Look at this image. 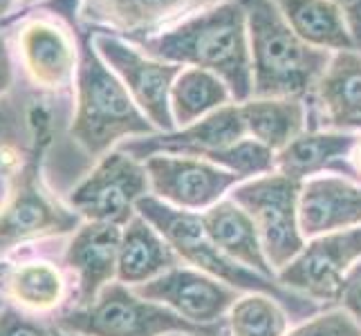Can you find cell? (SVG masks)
I'll return each mask as SVG.
<instances>
[{"label":"cell","instance_id":"cell-15","mask_svg":"<svg viewBox=\"0 0 361 336\" xmlns=\"http://www.w3.org/2000/svg\"><path fill=\"white\" fill-rule=\"evenodd\" d=\"M245 137H247V126H245L240 104L238 106L229 104L186 128L173 132H155L148 137H137V139L123 142L121 151L140 161H146L148 157L155 155L207 159L211 153L238 144Z\"/></svg>","mask_w":361,"mask_h":336},{"label":"cell","instance_id":"cell-22","mask_svg":"<svg viewBox=\"0 0 361 336\" xmlns=\"http://www.w3.org/2000/svg\"><path fill=\"white\" fill-rule=\"evenodd\" d=\"M314 90L328 126L348 130L353 121L361 119V52H334Z\"/></svg>","mask_w":361,"mask_h":336},{"label":"cell","instance_id":"cell-2","mask_svg":"<svg viewBox=\"0 0 361 336\" xmlns=\"http://www.w3.org/2000/svg\"><path fill=\"white\" fill-rule=\"evenodd\" d=\"M30 146L18 168L5 180L7 197L0 206V251L45 238H61L74 233L85 222L77 211L61 204L49 193L43 178V166L54 139V119L49 108L32 104L27 108Z\"/></svg>","mask_w":361,"mask_h":336},{"label":"cell","instance_id":"cell-4","mask_svg":"<svg viewBox=\"0 0 361 336\" xmlns=\"http://www.w3.org/2000/svg\"><path fill=\"white\" fill-rule=\"evenodd\" d=\"M252 49V97L301 99L310 94L332 54L307 45L290 27L274 0H240Z\"/></svg>","mask_w":361,"mask_h":336},{"label":"cell","instance_id":"cell-1","mask_svg":"<svg viewBox=\"0 0 361 336\" xmlns=\"http://www.w3.org/2000/svg\"><path fill=\"white\" fill-rule=\"evenodd\" d=\"M130 43L157 61L214 72L227 83L233 101L252 99V49L247 11L240 0L207 7L176 27Z\"/></svg>","mask_w":361,"mask_h":336},{"label":"cell","instance_id":"cell-19","mask_svg":"<svg viewBox=\"0 0 361 336\" xmlns=\"http://www.w3.org/2000/svg\"><path fill=\"white\" fill-rule=\"evenodd\" d=\"M359 135L348 130H310L292 139L281 153H276V173H283L296 182L319 178L323 170L353 175L350 151Z\"/></svg>","mask_w":361,"mask_h":336},{"label":"cell","instance_id":"cell-8","mask_svg":"<svg viewBox=\"0 0 361 336\" xmlns=\"http://www.w3.org/2000/svg\"><path fill=\"white\" fill-rule=\"evenodd\" d=\"M9 25L16 27V52L36 88L68 92L79 68V39L72 25L41 7L18 11L5 27Z\"/></svg>","mask_w":361,"mask_h":336},{"label":"cell","instance_id":"cell-36","mask_svg":"<svg viewBox=\"0 0 361 336\" xmlns=\"http://www.w3.org/2000/svg\"><path fill=\"white\" fill-rule=\"evenodd\" d=\"M54 336H81V334H70V332H63V330L54 328Z\"/></svg>","mask_w":361,"mask_h":336},{"label":"cell","instance_id":"cell-35","mask_svg":"<svg viewBox=\"0 0 361 336\" xmlns=\"http://www.w3.org/2000/svg\"><path fill=\"white\" fill-rule=\"evenodd\" d=\"M20 3V11H27V9H34V7H41L47 0H18Z\"/></svg>","mask_w":361,"mask_h":336},{"label":"cell","instance_id":"cell-3","mask_svg":"<svg viewBox=\"0 0 361 336\" xmlns=\"http://www.w3.org/2000/svg\"><path fill=\"white\" fill-rule=\"evenodd\" d=\"M72 30L79 39V68L74 79L77 108L68 130L72 139L88 157L102 159L113 151V146L123 144V139L155 135L157 128L151 119L135 104L121 79L99 56L92 27L81 20Z\"/></svg>","mask_w":361,"mask_h":336},{"label":"cell","instance_id":"cell-7","mask_svg":"<svg viewBox=\"0 0 361 336\" xmlns=\"http://www.w3.org/2000/svg\"><path fill=\"white\" fill-rule=\"evenodd\" d=\"M301 186L303 182L274 170L245 180L231 191V200L252 218L274 271L288 267L305 247V235L298 222Z\"/></svg>","mask_w":361,"mask_h":336},{"label":"cell","instance_id":"cell-29","mask_svg":"<svg viewBox=\"0 0 361 336\" xmlns=\"http://www.w3.org/2000/svg\"><path fill=\"white\" fill-rule=\"evenodd\" d=\"M283 336H361V323L348 309L334 307L310 316Z\"/></svg>","mask_w":361,"mask_h":336},{"label":"cell","instance_id":"cell-17","mask_svg":"<svg viewBox=\"0 0 361 336\" xmlns=\"http://www.w3.org/2000/svg\"><path fill=\"white\" fill-rule=\"evenodd\" d=\"M0 296L25 314H52L66 303L68 280L47 258L9 256L0 263Z\"/></svg>","mask_w":361,"mask_h":336},{"label":"cell","instance_id":"cell-5","mask_svg":"<svg viewBox=\"0 0 361 336\" xmlns=\"http://www.w3.org/2000/svg\"><path fill=\"white\" fill-rule=\"evenodd\" d=\"M137 213H140L146 222H151L159 231L173 251L178 254L180 260L189 263L193 269L207 273L222 280L229 287L238 290L240 294H269L288 309L292 316H312L317 314L319 305L307 301V298L298 296L290 290H285L274 278H267L263 273H256L238 265L231 260L227 254H222L220 249L211 242L207 235L200 213H191V211L176 209L166 202L157 200L155 195H146L137 202Z\"/></svg>","mask_w":361,"mask_h":336},{"label":"cell","instance_id":"cell-31","mask_svg":"<svg viewBox=\"0 0 361 336\" xmlns=\"http://www.w3.org/2000/svg\"><path fill=\"white\" fill-rule=\"evenodd\" d=\"M339 305L348 309L361 323V263L353 269V273L345 280L343 294L339 298Z\"/></svg>","mask_w":361,"mask_h":336},{"label":"cell","instance_id":"cell-10","mask_svg":"<svg viewBox=\"0 0 361 336\" xmlns=\"http://www.w3.org/2000/svg\"><path fill=\"white\" fill-rule=\"evenodd\" d=\"M92 32V41L99 56L126 85L135 104L151 119L157 132L178 130L171 112V90L176 79L180 77L182 66L166 63V61H157L144 54L135 43L126 41L119 34L102 30Z\"/></svg>","mask_w":361,"mask_h":336},{"label":"cell","instance_id":"cell-39","mask_svg":"<svg viewBox=\"0 0 361 336\" xmlns=\"http://www.w3.org/2000/svg\"><path fill=\"white\" fill-rule=\"evenodd\" d=\"M166 336H191V334H166Z\"/></svg>","mask_w":361,"mask_h":336},{"label":"cell","instance_id":"cell-11","mask_svg":"<svg viewBox=\"0 0 361 336\" xmlns=\"http://www.w3.org/2000/svg\"><path fill=\"white\" fill-rule=\"evenodd\" d=\"M361 263V227L310 238L276 282L312 303H339L345 280Z\"/></svg>","mask_w":361,"mask_h":336},{"label":"cell","instance_id":"cell-24","mask_svg":"<svg viewBox=\"0 0 361 336\" xmlns=\"http://www.w3.org/2000/svg\"><path fill=\"white\" fill-rule=\"evenodd\" d=\"M247 137L281 153L292 139L303 132L305 106L301 99H247L240 104Z\"/></svg>","mask_w":361,"mask_h":336},{"label":"cell","instance_id":"cell-14","mask_svg":"<svg viewBox=\"0 0 361 336\" xmlns=\"http://www.w3.org/2000/svg\"><path fill=\"white\" fill-rule=\"evenodd\" d=\"M220 0H81V20L92 30L113 32L126 41L176 27Z\"/></svg>","mask_w":361,"mask_h":336},{"label":"cell","instance_id":"cell-9","mask_svg":"<svg viewBox=\"0 0 361 336\" xmlns=\"http://www.w3.org/2000/svg\"><path fill=\"white\" fill-rule=\"evenodd\" d=\"M146 195H151L146 164L119 148L97 159L94 168L68 193V206L88 222L126 227Z\"/></svg>","mask_w":361,"mask_h":336},{"label":"cell","instance_id":"cell-27","mask_svg":"<svg viewBox=\"0 0 361 336\" xmlns=\"http://www.w3.org/2000/svg\"><path fill=\"white\" fill-rule=\"evenodd\" d=\"M207 161H214L220 168L238 175L243 182L249 178H260V175H267V173L276 170V153L269 151L267 146L258 144L252 137H245L238 144L211 153Z\"/></svg>","mask_w":361,"mask_h":336},{"label":"cell","instance_id":"cell-33","mask_svg":"<svg viewBox=\"0 0 361 336\" xmlns=\"http://www.w3.org/2000/svg\"><path fill=\"white\" fill-rule=\"evenodd\" d=\"M20 11V3L18 0H0V30L11 20V16Z\"/></svg>","mask_w":361,"mask_h":336},{"label":"cell","instance_id":"cell-30","mask_svg":"<svg viewBox=\"0 0 361 336\" xmlns=\"http://www.w3.org/2000/svg\"><path fill=\"white\" fill-rule=\"evenodd\" d=\"M0 336H54V328H47L36 316L25 314L14 305L0 309Z\"/></svg>","mask_w":361,"mask_h":336},{"label":"cell","instance_id":"cell-20","mask_svg":"<svg viewBox=\"0 0 361 336\" xmlns=\"http://www.w3.org/2000/svg\"><path fill=\"white\" fill-rule=\"evenodd\" d=\"M200 220L211 242L222 254H227L231 260H235V263L247 269L276 280V271L271 269L263 251V244H260L252 218L231 197L229 200H220L218 204L207 209L204 213H200Z\"/></svg>","mask_w":361,"mask_h":336},{"label":"cell","instance_id":"cell-37","mask_svg":"<svg viewBox=\"0 0 361 336\" xmlns=\"http://www.w3.org/2000/svg\"><path fill=\"white\" fill-rule=\"evenodd\" d=\"M348 130H361V119L353 121V123H350V126H348Z\"/></svg>","mask_w":361,"mask_h":336},{"label":"cell","instance_id":"cell-28","mask_svg":"<svg viewBox=\"0 0 361 336\" xmlns=\"http://www.w3.org/2000/svg\"><path fill=\"white\" fill-rule=\"evenodd\" d=\"M20 139H32L27 126V112L20 117V112L14 101L3 99L0 101V189H5V180L18 168L27 144H20Z\"/></svg>","mask_w":361,"mask_h":336},{"label":"cell","instance_id":"cell-21","mask_svg":"<svg viewBox=\"0 0 361 336\" xmlns=\"http://www.w3.org/2000/svg\"><path fill=\"white\" fill-rule=\"evenodd\" d=\"M180 258L171 244L161 238L151 222L137 213L121 229V247L117 263V280L137 287L148 280H155L169 269L178 267Z\"/></svg>","mask_w":361,"mask_h":336},{"label":"cell","instance_id":"cell-34","mask_svg":"<svg viewBox=\"0 0 361 336\" xmlns=\"http://www.w3.org/2000/svg\"><path fill=\"white\" fill-rule=\"evenodd\" d=\"M348 161H350V168H353L355 180L361 182V135H359L357 144L353 146V151H350V157H348Z\"/></svg>","mask_w":361,"mask_h":336},{"label":"cell","instance_id":"cell-13","mask_svg":"<svg viewBox=\"0 0 361 336\" xmlns=\"http://www.w3.org/2000/svg\"><path fill=\"white\" fill-rule=\"evenodd\" d=\"M142 298L155 301L195 325H218L238 301V290L197 269L173 267L155 280L133 287Z\"/></svg>","mask_w":361,"mask_h":336},{"label":"cell","instance_id":"cell-32","mask_svg":"<svg viewBox=\"0 0 361 336\" xmlns=\"http://www.w3.org/2000/svg\"><path fill=\"white\" fill-rule=\"evenodd\" d=\"M14 56H11V47L7 36L0 30V101L7 99L11 85H14Z\"/></svg>","mask_w":361,"mask_h":336},{"label":"cell","instance_id":"cell-25","mask_svg":"<svg viewBox=\"0 0 361 336\" xmlns=\"http://www.w3.org/2000/svg\"><path fill=\"white\" fill-rule=\"evenodd\" d=\"M231 92L214 72L200 68L182 70L171 90V112L176 126L186 128L220 108L229 106Z\"/></svg>","mask_w":361,"mask_h":336},{"label":"cell","instance_id":"cell-38","mask_svg":"<svg viewBox=\"0 0 361 336\" xmlns=\"http://www.w3.org/2000/svg\"><path fill=\"white\" fill-rule=\"evenodd\" d=\"M5 307V298L3 296H0V309H3Z\"/></svg>","mask_w":361,"mask_h":336},{"label":"cell","instance_id":"cell-16","mask_svg":"<svg viewBox=\"0 0 361 336\" xmlns=\"http://www.w3.org/2000/svg\"><path fill=\"white\" fill-rule=\"evenodd\" d=\"M121 229L108 222H88L72 233L66 249V267L77 282V305H88L117 278Z\"/></svg>","mask_w":361,"mask_h":336},{"label":"cell","instance_id":"cell-26","mask_svg":"<svg viewBox=\"0 0 361 336\" xmlns=\"http://www.w3.org/2000/svg\"><path fill=\"white\" fill-rule=\"evenodd\" d=\"M288 309L269 294H245L227 314L231 336H283L288 332Z\"/></svg>","mask_w":361,"mask_h":336},{"label":"cell","instance_id":"cell-12","mask_svg":"<svg viewBox=\"0 0 361 336\" xmlns=\"http://www.w3.org/2000/svg\"><path fill=\"white\" fill-rule=\"evenodd\" d=\"M144 164L151 193L157 200L191 213H204L243 182L238 175L200 157L155 155Z\"/></svg>","mask_w":361,"mask_h":336},{"label":"cell","instance_id":"cell-18","mask_svg":"<svg viewBox=\"0 0 361 336\" xmlns=\"http://www.w3.org/2000/svg\"><path fill=\"white\" fill-rule=\"evenodd\" d=\"M298 222L305 238L361 227V184L339 175L305 180L298 197Z\"/></svg>","mask_w":361,"mask_h":336},{"label":"cell","instance_id":"cell-6","mask_svg":"<svg viewBox=\"0 0 361 336\" xmlns=\"http://www.w3.org/2000/svg\"><path fill=\"white\" fill-rule=\"evenodd\" d=\"M54 328L81 336H220L218 325H195L155 301L142 298L123 282H110L88 305H77L54 318Z\"/></svg>","mask_w":361,"mask_h":336},{"label":"cell","instance_id":"cell-23","mask_svg":"<svg viewBox=\"0 0 361 336\" xmlns=\"http://www.w3.org/2000/svg\"><path fill=\"white\" fill-rule=\"evenodd\" d=\"M274 3L298 34V39H303L307 45L328 52L357 49L348 23L332 0H274Z\"/></svg>","mask_w":361,"mask_h":336}]
</instances>
